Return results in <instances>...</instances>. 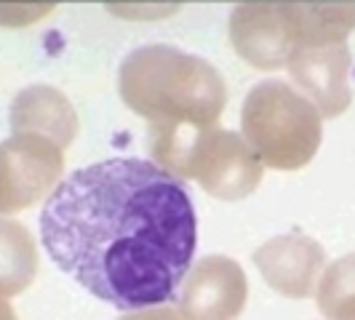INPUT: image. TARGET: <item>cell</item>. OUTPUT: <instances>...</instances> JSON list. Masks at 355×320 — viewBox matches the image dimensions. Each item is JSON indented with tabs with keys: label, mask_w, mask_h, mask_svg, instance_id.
Wrapping results in <instances>:
<instances>
[{
	"label": "cell",
	"mask_w": 355,
	"mask_h": 320,
	"mask_svg": "<svg viewBox=\"0 0 355 320\" xmlns=\"http://www.w3.org/2000/svg\"><path fill=\"white\" fill-rule=\"evenodd\" d=\"M286 70L291 75V86L302 91L318 107L323 121H334L345 115L353 105V89H350L353 53L347 40L300 46L291 62L286 64Z\"/></svg>",
	"instance_id": "ba28073f"
},
{
	"label": "cell",
	"mask_w": 355,
	"mask_h": 320,
	"mask_svg": "<svg viewBox=\"0 0 355 320\" xmlns=\"http://www.w3.org/2000/svg\"><path fill=\"white\" fill-rule=\"evenodd\" d=\"M115 320H184L179 315V310L171 302L166 304H150V307H139V310H125Z\"/></svg>",
	"instance_id": "2e32d148"
},
{
	"label": "cell",
	"mask_w": 355,
	"mask_h": 320,
	"mask_svg": "<svg viewBox=\"0 0 355 320\" xmlns=\"http://www.w3.org/2000/svg\"><path fill=\"white\" fill-rule=\"evenodd\" d=\"M232 51L259 72L286 70L302 46V8L288 0H243L227 19Z\"/></svg>",
	"instance_id": "5b68a950"
},
{
	"label": "cell",
	"mask_w": 355,
	"mask_h": 320,
	"mask_svg": "<svg viewBox=\"0 0 355 320\" xmlns=\"http://www.w3.org/2000/svg\"><path fill=\"white\" fill-rule=\"evenodd\" d=\"M64 179V150L37 134L0 139V216L43 203Z\"/></svg>",
	"instance_id": "8992f818"
},
{
	"label": "cell",
	"mask_w": 355,
	"mask_h": 320,
	"mask_svg": "<svg viewBox=\"0 0 355 320\" xmlns=\"http://www.w3.org/2000/svg\"><path fill=\"white\" fill-rule=\"evenodd\" d=\"M150 160L225 203L249 197L265 177V166L243 134L222 125L150 128Z\"/></svg>",
	"instance_id": "3957f363"
},
{
	"label": "cell",
	"mask_w": 355,
	"mask_h": 320,
	"mask_svg": "<svg viewBox=\"0 0 355 320\" xmlns=\"http://www.w3.org/2000/svg\"><path fill=\"white\" fill-rule=\"evenodd\" d=\"M315 304L326 320L355 318V251L323 267L315 288Z\"/></svg>",
	"instance_id": "7c38bea8"
},
{
	"label": "cell",
	"mask_w": 355,
	"mask_h": 320,
	"mask_svg": "<svg viewBox=\"0 0 355 320\" xmlns=\"http://www.w3.org/2000/svg\"><path fill=\"white\" fill-rule=\"evenodd\" d=\"M302 8V46L339 43L355 33V3L350 0H315L300 3Z\"/></svg>",
	"instance_id": "4fadbf2b"
},
{
	"label": "cell",
	"mask_w": 355,
	"mask_h": 320,
	"mask_svg": "<svg viewBox=\"0 0 355 320\" xmlns=\"http://www.w3.org/2000/svg\"><path fill=\"white\" fill-rule=\"evenodd\" d=\"M241 134L265 168L300 171L318 155L323 115L288 80L265 78L241 105Z\"/></svg>",
	"instance_id": "277c9868"
},
{
	"label": "cell",
	"mask_w": 355,
	"mask_h": 320,
	"mask_svg": "<svg viewBox=\"0 0 355 320\" xmlns=\"http://www.w3.org/2000/svg\"><path fill=\"white\" fill-rule=\"evenodd\" d=\"M118 96L150 128L219 125L227 83L209 59L168 43L139 46L118 67Z\"/></svg>",
	"instance_id": "7a4b0ae2"
},
{
	"label": "cell",
	"mask_w": 355,
	"mask_h": 320,
	"mask_svg": "<svg viewBox=\"0 0 355 320\" xmlns=\"http://www.w3.org/2000/svg\"><path fill=\"white\" fill-rule=\"evenodd\" d=\"M326 265V249L304 232L275 235L254 251V267L259 269L262 281L286 299L315 296Z\"/></svg>",
	"instance_id": "9c48e42d"
},
{
	"label": "cell",
	"mask_w": 355,
	"mask_h": 320,
	"mask_svg": "<svg viewBox=\"0 0 355 320\" xmlns=\"http://www.w3.org/2000/svg\"><path fill=\"white\" fill-rule=\"evenodd\" d=\"M37 230L53 265L123 312L171 302L196 262L187 184L134 155L75 168L43 200Z\"/></svg>",
	"instance_id": "6da1fadb"
},
{
	"label": "cell",
	"mask_w": 355,
	"mask_h": 320,
	"mask_svg": "<svg viewBox=\"0 0 355 320\" xmlns=\"http://www.w3.org/2000/svg\"><path fill=\"white\" fill-rule=\"evenodd\" d=\"M105 8H110L112 17H121V19H163V17H171L177 14L179 3H105Z\"/></svg>",
	"instance_id": "9a60e30c"
},
{
	"label": "cell",
	"mask_w": 355,
	"mask_h": 320,
	"mask_svg": "<svg viewBox=\"0 0 355 320\" xmlns=\"http://www.w3.org/2000/svg\"><path fill=\"white\" fill-rule=\"evenodd\" d=\"M174 299L184 320H238L249 304L246 269L232 256L206 254L190 265Z\"/></svg>",
	"instance_id": "52a82bcc"
},
{
	"label": "cell",
	"mask_w": 355,
	"mask_h": 320,
	"mask_svg": "<svg viewBox=\"0 0 355 320\" xmlns=\"http://www.w3.org/2000/svg\"><path fill=\"white\" fill-rule=\"evenodd\" d=\"M8 128L11 134H37L46 136L62 150H67L80 131L78 109L72 107L64 91L33 83L21 89L8 107Z\"/></svg>",
	"instance_id": "30bf717a"
},
{
	"label": "cell",
	"mask_w": 355,
	"mask_h": 320,
	"mask_svg": "<svg viewBox=\"0 0 355 320\" xmlns=\"http://www.w3.org/2000/svg\"><path fill=\"white\" fill-rule=\"evenodd\" d=\"M56 11L53 0H17V3H3L0 0V27L3 30H24L33 27L40 19Z\"/></svg>",
	"instance_id": "5bb4252c"
},
{
	"label": "cell",
	"mask_w": 355,
	"mask_h": 320,
	"mask_svg": "<svg viewBox=\"0 0 355 320\" xmlns=\"http://www.w3.org/2000/svg\"><path fill=\"white\" fill-rule=\"evenodd\" d=\"M0 320H19L17 310L11 307V302H8V299H0Z\"/></svg>",
	"instance_id": "e0dca14e"
},
{
	"label": "cell",
	"mask_w": 355,
	"mask_h": 320,
	"mask_svg": "<svg viewBox=\"0 0 355 320\" xmlns=\"http://www.w3.org/2000/svg\"><path fill=\"white\" fill-rule=\"evenodd\" d=\"M40 254L35 235L14 216H0V299H14L35 283Z\"/></svg>",
	"instance_id": "8fae6325"
},
{
	"label": "cell",
	"mask_w": 355,
	"mask_h": 320,
	"mask_svg": "<svg viewBox=\"0 0 355 320\" xmlns=\"http://www.w3.org/2000/svg\"><path fill=\"white\" fill-rule=\"evenodd\" d=\"M350 320H355V318H350Z\"/></svg>",
	"instance_id": "ac0fdd59"
}]
</instances>
